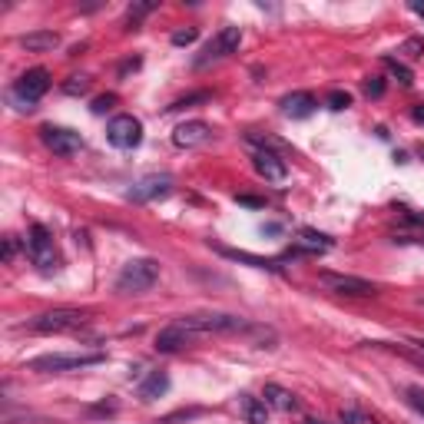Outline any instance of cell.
<instances>
[{"mask_svg":"<svg viewBox=\"0 0 424 424\" xmlns=\"http://www.w3.org/2000/svg\"><path fill=\"white\" fill-rule=\"evenodd\" d=\"M239 43H242V30L239 27H222L215 37L202 47V53L192 60V66L196 70H206V66H212V63H219V60H225V57H232V53L239 50Z\"/></svg>","mask_w":424,"mask_h":424,"instance_id":"4","label":"cell"},{"mask_svg":"<svg viewBox=\"0 0 424 424\" xmlns=\"http://www.w3.org/2000/svg\"><path fill=\"white\" fill-rule=\"evenodd\" d=\"M265 404H272L278 411H295V408H299V398L278 385H265Z\"/></svg>","mask_w":424,"mask_h":424,"instance_id":"19","label":"cell"},{"mask_svg":"<svg viewBox=\"0 0 424 424\" xmlns=\"http://www.w3.org/2000/svg\"><path fill=\"white\" fill-rule=\"evenodd\" d=\"M299 246L302 249H295V255H302V252H325V249H332V239L322 236V232H315V229H302Z\"/></svg>","mask_w":424,"mask_h":424,"instance_id":"20","label":"cell"},{"mask_svg":"<svg viewBox=\"0 0 424 424\" xmlns=\"http://www.w3.org/2000/svg\"><path fill=\"white\" fill-rule=\"evenodd\" d=\"M106 355L103 351H87V355H40L27 365L30 372H43V374H63V372H80V368H93V365H103Z\"/></svg>","mask_w":424,"mask_h":424,"instance_id":"3","label":"cell"},{"mask_svg":"<svg viewBox=\"0 0 424 424\" xmlns=\"http://www.w3.org/2000/svg\"><path fill=\"white\" fill-rule=\"evenodd\" d=\"M411 10H414V13H421V17H424V3H411Z\"/></svg>","mask_w":424,"mask_h":424,"instance_id":"36","label":"cell"},{"mask_svg":"<svg viewBox=\"0 0 424 424\" xmlns=\"http://www.w3.org/2000/svg\"><path fill=\"white\" fill-rule=\"evenodd\" d=\"M196 37H199V34H196L192 27H189V30H176V34H173V43H176V47H189V43H192Z\"/></svg>","mask_w":424,"mask_h":424,"instance_id":"29","label":"cell"},{"mask_svg":"<svg viewBox=\"0 0 424 424\" xmlns=\"http://www.w3.org/2000/svg\"><path fill=\"white\" fill-rule=\"evenodd\" d=\"M414 348H418V355H421V362H424V341H414Z\"/></svg>","mask_w":424,"mask_h":424,"instance_id":"35","label":"cell"},{"mask_svg":"<svg viewBox=\"0 0 424 424\" xmlns=\"http://www.w3.org/2000/svg\"><path fill=\"white\" fill-rule=\"evenodd\" d=\"M239 411L249 424H269V411H265V401L255 395H239Z\"/></svg>","mask_w":424,"mask_h":424,"instance_id":"18","label":"cell"},{"mask_svg":"<svg viewBox=\"0 0 424 424\" xmlns=\"http://www.w3.org/2000/svg\"><path fill=\"white\" fill-rule=\"evenodd\" d=\"M418 305H421V309H424V299H418Z\"/></svg>","mask_w":424,"mask_h":424,"instance_id":"38","label":"cell"},{"mask_svg":"<svg viewBox=\"0 0 424 424\" xmlns=\"http://www.w3.org/2000/svg\"><path fill=\"white\" fill-rule=\"evenodd\" d=\"M305 424H325V421H318V418H305Z\"/></svg>","mask_w":424,"mask_h":424,"instance_id":"37","label":"cell"},{"mask_svg":"<svg viewBox=\"0 0 424 424\" xmlns=\"http://www.w3.org/2000/svg\"><path fill=\"white\" fill-rule=\"evenodd\" d=\"M47 90H50V73L43 66H34V70L20 73V80L10 87V97H13V103H20V110H34V103Z\"/></svg>","mask_w":424,"mask_h":424,"instance_id":"6","label":"cell"},{"mask_svg":"<svg viewBox=\"0 0 424 424\" xmlns=\"http://www.w3.org/2000/svg\"><path fill=\"white\" fill-rule=\"evenodd\" d=\"M63 90H66L70 97H80V93H87L90 90V80L87 76H70V83H63Z\"/></svg>","mask_w":424,"mask_h":424,"instance_id":"26","label":"cell"},{"mask_svg":"<svg viewBox=\"0 0 424 424\" xmlns=\"http://www.w3.org/2000/svg\"><path fill=\"white\" fill-rule=\"evenodd\" d=\"M156 10V3H153V0H143V3H129V7H126V30H136L139 24H143V17H150V13Z\"/></svg>","mask_w":424,"mask_h":424,"instance_id":"22","label":"cell"},{"mask_svg":"<svg viewBox=\"0 0 424 424\" xmlns=\"http://www.w3.org/2000/svg\"><path fill=\"white\" fill-rule=\"evenodd\" d=\"M27 255H30L34 265H40L43 272L57 269L60 255H57V246H53V236H50V229H47V225H40V222L30 225V236H27Z\"/></svg>","mask_w":424,"mask_h":424,"instance_id":"7","label":"cell"},{"mask_svg":"<svg viewBox=\"0 0 424 424\" xmlns=\"http://www.w3.org/2000/svg\"><path fill=\"white\" fill-rule=\"evenodd\" d=\"M239 199V206H249V209H262L265 202L262 199H255V196H236Z\"/></svg>","mask_w":424,"mask_h":424,"instance_id":"33","label":"cell"},{"mask_svg":"<svg viewBox=\"0 0 424 424\" xmlns=\"http://www.w3.org/2000/svg\"><path fill=\"white\" fill-rule=\"evenodd\" d=\"M40 139L57 156H76V153L83 150V136L73 133V129H66V126H43L40 129Z\"/></svg>","mask_w":424,"mask_h":424,"instance_id":"11","label":"cell"},{"mask_svg":"<svg viewBox=\"0 0 424 424\" xmlns=\"http://www.w3.org/2000/svg\"><path fill=\"white\" fill-rule=\"evenodd\" d=\"M278 106H282V113H285V116H292V120H305V116H312V113H315V106H318V103H315L312 93L299 90V93H288V97H282V103H278Z\"/></svg>","mask_w":424,"mask_h":424,"instance_id":"15","label":"cell"},{"mask_svg":"<svg viewBox=\"0 0 424 424\" xmlns=\"http://www.w3.org/2000/svg\"><path fill=\"white\" fill-rule=\"evenodd\" d=\"M189 341H192V335H189L179 322H173V325H166L160 335H156V351H160V355H173V351L186 348Z\"/></svg>","mask_w":424,"mask_h":424,"instance_id":"14","label":"cell"},{"mask_svg":"<svg viewBox=\"0 0 424 424\" xmlns=\"http://www.w3.org/2000/svg\"><path fill=\"white\" fill-rule=\"evenodd\" d=\"M160 282V262L156 259H133L123 265V272L116 275V292L123 295H139L150 292Z\"/></svg>","mask_w":424,"mask_h":424,"instance_id":"2","label":"cell"},{"mask_svg":"<svg viewBox=\"0 0 424 424\" xmlns=\"http://www.w3.org/2000/svg\"><path fill=\"white\" fill-rule=\"evenodd\" d=\"M106 139H110V146L116 150H136L139 143H143V123H139L136 116H113L110 123H106Z\"/></svg>","mask_w":424,"mask_h":424,"instance_id":"8","label":"cell"},{"mask_svg":"<svg viewBox=\"0 0 424 424\" xmlns=\"http://www.w3.org/2000/svg\"><path fill=\"white\" fill-rule=\"evenodd\" d=\"M385 66H388V70H391L395 76H398V80L404 83V87H411V83H414V73L408 70V66H404V63L395 60V57H385Z\"/></svg>","mask_w":424,"mask_h":424,"instance_id":"23","label":"cell"},{"mask_svg":"<svg viewBox=\"0 0 424 424\" xmlns=\"http://www.w3.org/2000/svg\"><path fill=\"white\" fill-rule=\"evenodd\" d=\"M209 100V93H192V97H186V100H176L173 106H166V110H186V106H196V103H206Z\"/></svg>","mask_w":424,"mask_h":424,"instance_id":"27","label":"cell"},{"mask_svg":"<svg viewBox=\"0 0 424 424\" xmlns=\"http://www.w3.org/2000/svg\"><path fill=\"white\" fill-rule=\"evenodd\" d=\"M113 103H116V97H113V93H106V97H97V100H93V113H97V116H103L106 110H113Z\"/></svg>","mask_w":424,"mask_h":424,"instance_id":"30","label":"cell"},{"mask_svg":"<svg viewBox=\"0 0 424 424\" xmlns=\"http://www.w3.org/2000/svg\"><path fill=\"white\" fill-rule=\"evenodd\" d=\"M351 106V97L345 90H335V93H328V110H348Z\"/></svg>","mask_w":424,"mask_h":424,"instance_id":"25","label":"cell"},{"mask_svg":"<svg viewBox=\"0 0 424 424\" xmlns=\"http://www.w3.org/2000/svg\"><path fill=\"white\" fill-rule=\"evenodd\" d=\"M215 252H219V255H225V259H236V262H249L252 269H272V272H278V265H275V262H269V259H259V255H249V252L222 249V246H215Z\"/></svg>","mask_w":424,"mask_h":424,"instance_id":"21","label":"cell"},{"mask_svg":"<svg viewBox=\"0 0 424 424\" xmlns=\"http://www.w3.org/2000/svg\"><path fill=\"white\" fill-rule=\"evenodd\" d=\"M20 47L27 53H50L60 47V34H53V30H34V34H24L20 37Z\"/></svg>","mask_w":424,"mask_h":424,"instance_id":"16","label":"cell"},{"mask_svg":"<svg viewBox=\"0 0 424 424\" xmlns=\"http://www.w3.org/2000/svg\"><path fill=\"white\" fill-rule=\"evenodd\" d=\"M83 322H87V312H83V309H50V312L37 315V318L30 322V332L60 335V332H76Z\"/></svg>","mask_w":424,"mask_h":424,"instance_id":"5","label":"cell"},{"mask_svg":"<svg viewBox=\"0 0 424 424\" xmlns=\"http://www.w3.org/2000/svg\"><path fill=\"white\" fill-rule=\"evenodd\" d=\"M404 398H408V404H411L414 411L424 418V388L421 385H411V388H404Z\"/></svg>","mask_w":424,"mask_h":424,"instance_id":"24","label":"cell"},{"mask_svg":"<svg viewBox=\"0 0 424 424\" xmlns=\"http://www.w3.org/2000/svg\"><path fill=\"white\" fill-rule=\"evenodd\" d=\"M404 53H411V57H421V53H424V40L411 37L408 43H404Z\"/></svg>","mask_w":424,"mask_h":424,"instance_id":"32","label":"cell"},{"mask_svg":"<svg viewBox=\"0 0 424 424\" xmlns=\"http://www.w3.org/2000/svg\"><path fill=\"white\" fill-rule=\"evenodd\" d=\"M252 166H255V173L262 176L265 183H285V176H288L285 160H282L275 150H269V146L252 153Z\"/></svg>","mask_w":424,"mask_h":424,"instance_id":"12","label":"cell"},{"mask_svg":"<svg viewBox=\"0 0 424 424\" xmlns=\"http://www.w3.org/2000/svg\"><path fill=\"white\" fill-rule=\"evenodd\" d=\"M169 391V374L166 372H150L146 381L139 385V401H156Z\"/></svg>","mask_w":424,"mask_h":424,"instance_id":"17","label":"cell"},{"mask_svg":"<svg viewBox=\"0 0 424 424\" xmlns=\"http://www.w3.org/2000/svg\"><path fill=\"white\" fill-rule=\"evenodd\" d=\"M212 136V126L202 123V120H192V123H183L173 129V143L179 150H192V146H202V143H209Z\"/></svg>","mask_w":424,"mask_h":424,"instance_id":"13","label":"cell"},{"mask_svg":"<svg viewBox=\"0 0 424 424\" xmlns=\"http://www.w3.org/2000/svg\"><path fill=\"white\" fill-rule=\"evenodd\" d=\"M173 192V176L169 173H153L136 179L133 186L126 189V199L129 202H153V199H166Z\"/></svg>","mask_w":424,"mask_h":424,"instance_id":"9","label":"cell"},{"mask_svg":"<svg viewBox=\"0 0 424 424\" xmlns=\"http://www.w3.org/2000/svg\"><path fill=\"white\" fill-rule=\"evenodd\" d=\"M411 116H414V123H424V103H418V106H414Z\"/></svg>","mask_w":424,"mask_h":424,"instance_id":"34","label":"cell"},{"mask_svg":"<svg viewBox=\"0 0 424 424\" xmlns=\"http://www.w3.org/2000/svg\"><path fill=\"white\" fill-rule=\"evenodd\" d=\"M381 93H385V80H381V76H372V80H365V97L378 100Z\"/></svg>","mask_w":424,"mask_h":424,"instance_id":"28","label":"cell"},{"mask_svg":"<svg viewBox=\"0 0 424 424\" xmlns=\"http://www.w3.org/2000/svg\"><path fill=\"white\" fill-rule=\"evenodd\" d=\"M318 282H322L328 292H338V295H355V299H368V295H378L374 282H368V278H358V275L318 272Z\"/></svg>","mask_w":424,"mask_h":424,"instance_id":"10","label":"cell"},{"mask_svg":"<svg viewBox=\"0 0 424 424\" xmlns=\"http://www.w3.org/2000/svg\"><path fill=\"white\" fill-rule=\"evenodd\" d=\"M176 322L186 328L192 338L199 335H252L255 322H246L239 315H225V312H202V315H183Z\"/></svg>","mask_w":424,"mask_h":424,"instance_id":"1","label":"cell"},{"mask_svg":"<svg viewBox=\"0 0 424 424\" xmlns=\"http://www.w3.org/2000/svg\"><path fill=\"white\" fill-rule=\"evenodd\" d=\"M13 255H17V239L7 236V239H3V252H0V259H3V262H13Z\"/></svg>","mask_w":424,"mask_h":424,"instance_id":"31","label":"cell"}]
</instances>
